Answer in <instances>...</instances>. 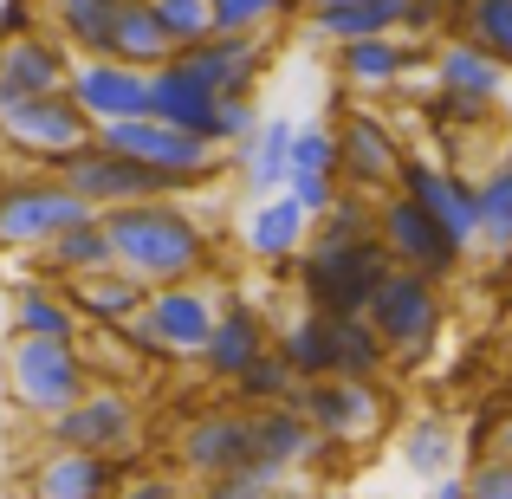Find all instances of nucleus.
<instances>
[{
	"label": "nucleus",
	"mask_w": 512,
	"mask_h": 499,
	"mask_svg": "<svg viewBox=\"0 0 512 499\" xmlns=\"http://www.w3.org/2000/svg\"><path fill=\"white\" fill-rule=\"evenodd\" d=\"M325 461V441L312 435L299 409H240L214 402L195 409L175 435V467L188 480H221V474H260V480H292L299 467Z\"/></svg>",
	"instance_id": "1"
},
{
	"label": "nucleus",
	"mask_w": 512,
	"mask_h": 499,
	"mask_svg": "<svg viewBox=\"0 0 512 499\" xmlns=\"http://www.w3.org/2000/svg\"><path fill=\"white\" fill-rule=\"evenodd\" d=\"M104 234H111V253L130 279L143 286H182V279H208L221 247H214L208 221L188 208L182 195L169 201H130V208L104 214Z\"/></svg>",
	"instance_id": "2"
},
{
	"label": "nucleus",
	"mask_w": 512,
	"mask_h": 499,
	"mask_svg": "<svg viewBox=\"0 0 512 499\" xmlns=\"http://www.w3.org/2000/svg\"><path fill=\"white\" fill-rule=\"evenodd\" d=\"M273 350L292 363L299 383H318V376H370V383H383L389 370V344L370 331V318H338V312H312V305H299L273 331Z\"/></svg>",
	"instance_id": "3"
},
{
	"label": "nucleus",
	"mask_w": 512,
	"mask_h": 499,
	"mask_svg": "<svg viewBox=\"0 0 512 499\" xmlns=\"http://www.w3.org/2000/svg\"><path fill=\"white\" fill-rule=\"evenodd\" d=\"M396 273L389 247L376 234H350V240H331V234H312V247L299 253L292 279H299V305L312 312H338V318H363L376 299V286Z\"/></svg>",
	"instance_id": "4"
},
{
	"label": "nucleus",
	"mask_w": 512,
	"mask_h": 499,
	"mask_svg": "<svg viewBox=\"0 0 512 499\" xmlns=\"http://www.w3.org/2000/svg\"><path fill=\"white\" fill-rule=\"evenodd\" d=\"M214 318H221V292L208 279H182V286H156L150 305L111 337L137 363H195L208 331H214Z\"/></svg>",
	"instance_id": "5"
},
{
	"label": "nucleus",
	"mask_w": 512,
	"mask_h": 499,
	"mask_svg": "<svg viewBox=\"0 0 512 499\" xmlns=\"http://www.w3.org/2000/svg\"><path fill=\"white\" fill-rule=\"evenodd\" d=\"M0 363H7V402L20 415H33V422H52L59 409H72L98 383L91 350L78 337H13Z\"/></svg>",
	"instance_id": "6"
},
{
	"label": "nucleus",
	"mask_w": 512,
	"mask_h": 499,
	"mask_svg": "<svg viewBox=\"0 0 512 499\" xmlns=\"http://www.w3.org/2000/svg\"><path fill=\"white\" fill-rule=\"evenodd\" d=\"M286 409H299L325 448H363V441H383L396 428L389 389L370 383V376H318V383H299Z\"/></svg>",
	"instance_id": "7"
},
{
	"label": "nucleus",
	"mask_w": 512,
	"mask_h": 499,
	"mask_svg": "<svg viewBox=\"0 0 512 499\" xmlns=\"http://www.w3.org/2000/svg\"><path fill=\"white\" fill-rule=\"evenodd\" d=\"M370 331L389 344V363H422L428 350L441 344V331H448V286L428 273H409V266H396V273L376 286L370 299Z\"/></svg>",
	"instance_id": "8"
},
{
	"label": "nucleus",
	"mask_w": 512,
	"mask_h": 499,
	"mask_svg": "<svg viewBox=\"0 0 512 499\" xmlns=\"http://www.w3.org/2000/svg\"><path fill=\"white\" fill-rule=\"evenodd\" d=\"M85 214L91 208L52 169H20V175L0 182V253L7 260H33V253H46Z\"/></svg>",
	"instance_id": "9"
},
{
	"label": "nucleus",
	"mask_w": 512,
	"mask_h": 499,
	"mask_svg": "<svg viewBox=\"0 0 512 499\" xmlns=\"http://www.w3.org/2000/svg\"><path fill=\"white\" fill-rule=\"evenodd\" d=\"M91 137H98V130H91V117L72 104V91L0 104V150L33 163V169H59L65 156H78Z\"/></svg>",
	"instance_id": "10"
},
{
	"label": "nucleus",
	"mask_w": 512,
	"mask_h": 499,
	"mask_svg": "<svg viewBox=\"0 0 512 499\" xmlns=\"http://www.w3.org/2000/svg\"><path fill=\"white\" fill-rule=\"evenodd\" d=\"M65 188H72L78 201H85L91 214H111V208H130V201H169V195H188L175 175L163 169H150V163H130V156H117V150H104L98 137L85 143L78 156H65L59 169Z\"/></svg>",
	"instance_id": "11"
},
{
	"label": "nucleus",
	"mask_w": 512,
	"mask_h": 499,
	"mask_svg": "<svg viewBox=\"0 0 512 499\" xmlns=\"http://www.w3.org/2000/svg\"><path fill=\"white\" fill-rule=\"evenodd\" d=\"M98 143H104V150H117V156H130V163H150V169L175 175L188 195L227 175V156L214 150V143L188 137V130L163 124V117H130V124H104V130H98Z\"/></svg>",
	"instance_id": "12"
},
{
	"label": "nucleus",
	"mask_w": 512,
	"mask_h": 499,
	"mask_svg": "<svg viewBox=\"0 0 512 499\" xmlns=\"http://www.w3.org/2000/svg\"><path fill=\"white\" fill-rule=\"evenodd\" d=\"M137 435H143V409L124 383H91V396H78L52 422H39L46 448H85V454H137Z\"/></svg>",
	"instance_id": "13"
},
{
	"label": "nucleus",
	"mask_w": 512,
	"mask_h": 499,
	"mask_svg": "<svg viewBox=\"0 0 512 499\" xmlns=\"http://www.w3.org/2000/svg\"><path fill=\"white\" fill-rule=\"evenodd\" d=\"M376 240L389 247V260H396V266L428 273V279H441V286L474 260V247H461V240H454L428 208H415L409 195H383V201H376Z\"/></svg>",
	"instance_id": "14"
},
{
	"label": "nucleus",
	"mask_w": 512,
	"mask_h": 499,
	"mask_svg": "<svg viewBox=\"0 0 512 499\" xmlns=\"http://www.w3.org/2000/svg\"><path fill=\"white\" fill-rule=\"evenodd\" d=\"M338 175L344 188H357V195H396V175H402V156H409V143H402V130L389 124L383 111H370V104H344L338 111Z\"/></svg>",
	"instance_id": "15"
},
{
	"label": "nucleus",
	"mask_w": 512,
	"mask_h": 499,
	"mask_svg": "<svg viewBox=\"0 0 512 499\" xmlns=\"http://www.w3.org/2000/svg\"><path fill=\"white\" fill-rule=\"evenodd\" d=\"M143 474V454H85V448H46L20 474L26 499H117Z\"/></svg>",
	"instance_id": "16"
},
{
	"label": "nucleus",
	"mask_w": 512,
	"mask_h": 499,
	"mask_svg": "<svg viewBox=\"0 0 512 499\" xmlns=\"http://www.w3.org/2000/svg\"><path fill=\"white\" fill-rule=\"evenodd\" d=\"M396 195H409L415 208H428L461 247H474V234H480V175H467L461 163H448V156L409 150L402 156V175H396Z\"/></svg>",
	"instance_id": "17"
},
{
	"label": "nucleus",
	"mask_w": 512,
	"mask_h": 499,
	"mask_svg": "<svg viewBox=\"0 0 512 499\" xmlns=\"http://www.w3.org/2000/svg\"><path fill=\"white\" fill-rule=\"evenodd\" d=\"M175 65H182L188 78H201L214 98H253L266 65H273V39L266 33H214V39H201V46L175 52Z\"/></svg>",
	"instance_id": "18"
},
{
	"label": "nucleus",
	"mask_w": 512,
	"mask_h": 499,
	"mask_svg": "<svg viewBox=\"0 0 512 499\" xmlns=\"http://www.w3.org/2000/svg\"><path fill=\"white\" fill-rule=\"evenodd\" d=\"M266 350H273V325H266V312L253 299H240V292H221V318H214L208 344H201V376L208 383H234L247 363H260Z\"/></svg>",
	"instance_id": "19"
},
{
	"label": "nucleus",
	"mask_w": 512,
	"mask_h": 499,
	"mask_svg": "<svg viewBox=\"0 0 512 499\" xmlns=\"http://www.w3.org/2000/svg\"><path fill=\"white\" fill-rule=\"evenodd\" d=\"M72 104L91 117V130L104 124H130V117H150V72L117 59H78L72 65Z\"/></svg>",
	"instance_id": "20"
},
{
	"label": "nucleus",
	"mask_w": 512,
	"mask_h": 499,
	"mask_svg": "<svg viewBox=\"0 0 512 499\" xmlns=\"http://www.w3.org/2000/svg\"><path fill=\"white\" fill-rule=\"evenodd\" d=\"M72 46L59 33H20V39H0V104H20V98H52V91L72 85Z\"/></svg>",
	"instance_id": "21"
},
{
	"label": "nucleus",
	"mask_w": 512,
	"mask_h": 499,
	"mask_svg": "<svg viewBox=\"0 0 512 499\" xmlns=\"http://www.w3.org/2000/svg\"><path fill=\"white\" fill-rule=\"evenodd\" d=\"M331 65H338L344 91H357V98H389V91H402V78L422 65V39H409V33L350 39V46H331Z\"/></svg>",
	"instance_id": "22"
},
{
	"label": "nucleus",
	"mask_w": 512,
	"mask_h": 499,
	"mask_svg": "<svg viewBox=\"0 0 512 499\" xmlns=\"http://www.w3.org/2000/svg\"><path fill=\"white\" fill-rule=\"evenodd\" d=\"M240 247H247V260L273 266V273H292L299 253L312 247V214L292 195H266V201H253L247 221H240Z\"/></svg>",
	"instance_id": "23"
},
{
	"label": "nucleus",
	"mask_w": 512,
	"mask_h": 499,
	"mask_svg": "<svg viewBox=\"0 0 512 499\" xmlns=\"http://www.w3.org/2000/svg\"><path fill=\"white\" fill-rule=\"evenodd\" d=\"M65 299H72L78 325H91V331H124L130 318L150 305V286H143V279H130L124 266H104V273L72 279V286H65Z\"/></svg>",
	"instance_id": "24"
},
{
	"label": "nucleus",
	"mask_w": 512,
	"mask_h": 499,
	"mask_svg": "<svg viewBox=\"0 0 512 499\" xmlns=\"http://www.w3.org/2000/svg\"><path fill=\"white\" fill-rule=\"evenodd\" d=\"M292 137H299V124H292V117H266L253 143L227 150V169L240 175V188H247L253 201L286 195V175H292Z\"/></svg>",
	"instance_id": "25"
},
{
	"label": "nucleus",
	"mask_w": 512,
	"mask_h": 499,
	"mask_svg": "<svg viewBox=\"0 0 512 499\" xmlns=\"http://www.w3.org/2000/svg\"><path fill=\"white\" fill-rule=\"evenodd\" d=\"M409 7H415V0H338V7L305 13V33H312L318 46H350V39L409 33Z\"/></svg>",
	"instance_id": "26"
},
{
	"label": "nucleus",
	"mask_w": 512,
	"mask_h": 499,
	"mask_svg": "<svg viewBox=\"0 0 512 499\" xmlns=\"http://www.w3.org/2000/svg\"><path fill=\"white\" fill-rule=\"evenodd\" d=\"M150 117H163V124L188 130V137L214 143V117H221V98H214L201 78H188L182 65H163V72H150Z\"/></svg>",
	"instance_id": "27"
},
{
	"label": "nucleus",
	"mask_w": 512,
	"mask_h": 499,
	"mask_svg": "<svg viewBox=\"0 0 512 499\" xmlns=\"http://www.w3.org/2000/svg\"><path fill=\"white\" fill-rule=\"evenodd\" d=\"M396 454H402V467L409 474H422L428 487L435 480H448V474H461V428L448 422L441 409H428V415H409V422L396 428Z\"/></svg>",
	"instance_id": "28"
},
{
	"label": "nucleus",
	"mask_w": 512,
	"mask_h": 499,
	"mask_svg": "<svg viewBox=\"0 0 512 499\" xmlns=\"http://www.w3.org/2000/svg\"><path fill=\"white\" fill-rule=\"evenodd\" d=\"M104 266H117L111 234H104V214L72 221L46 253H33V273L39 279H59V286H72V279H85V273H104Z\"/></svg>",
	"instance_id": "29"
},
{
	"label": "nucleus",
	"mask_w": 512,
	"mask_h": 499,
	"mask_svg": "<svg viewBox=\"0 0 512 499\" xmlns=\"http://www.w3.org/2000/svg\"><path fill=\"white\" fill-rule=\"evenodd\" d=\"M124 0H46V26L72 46V59H111V33Z\"/></svg>",
	"instance_id": "30"
},
{
	"label": "nucleus",
	"mask_w": 512,
	"mask_h": 499,
	"mask_svg": "<svg viewBox=\"0 0 512 499\" xmlns=\"http://www.w3.org/2000/svg\"><path fill=\"white\" fill-rule=\"evenodd\" d=\"M85 325H78L72 299H65L59 279H20L13 286V337H78Z\"/></svg>",
	"instance_id": "31"
},
{
	"label": "nucleus",
	"mask_w": 512,
	"mask_h": 499,
	"mask_svg": "<svg viewBox=\"0 0 512 499\" xmlns=\"http://www.w3.org/2000/svg\"><path fill=\"white\" fill-rule=\"evenodd\" d=\"M111 59L117 65H137V72H163L175 59L169 33L156 26V7L150 0H124V13H117V33H111Z\"/></svg>",
	"instance_id": "32"
},
{
	"label": "nucleus",
	"mask_w": 512,
	"mask_h": 499,
	"mask_svg": "<svg viewBox=\"0 0 512 499\" xmlns=\"http://www.w3.org/2000/svg\"><path fill=\"white\" fill-rule=\"evenodd\" d=\"M292 389H299V376H292V363L279 357V350H266L260 363H247V370L227 383V402H240V409H286Z\"/></svg>",
	"instance_id": "33"
},
{
	"label": "nucleus",
	"mask_w": 512,
	"mask_h": 499,
	"mask_svg": "<svg viewBox=\"0 0 512 499\" xmlns=\"http://www.w3.org/2000/svg\"><path fill=\"white\" fill-rule=\"evenodd\" d=\"M454 33L512 72V0H467V7L454 13Z\"/></svg>",
	"instance_id": "34"
},
{
	"label": "nucleus",
	"mask_w": 512,
	"mask_h": 499,
	"mask_svg": "<svg viewBox=\"0 0 512 499\" xmlns=\"http://www.w3.org/2000/svg\"><path fill=\"white\" fill-rule=\"evenodd\" d=\"M474 253H487V260H512V182L500 169L480 175V234H474Z\"/></svg>",
	"instance_id": "35"
},
{
	"label": "nucleus",
	"mask_w": 512,
	"mask_h": 499,
	"mask_svg": "<svg viewBox=\"0 0 512 499\" xmlns=\"http://www.w3.org/2000/svg\"><path fill=\"white\" fill-rule=\"evenodd\" d=\"M150 7H156V26L169 33L175 52H188V46L221 33V26H214V0H150Z\"/></svg>",
	"instance_id": "36"
},
{
	"label": "nucleus",
	"mask_w": 512,
	"mask_h": 499,
	"mask_svg": "<svg viewBox=\"0 0 512 499\" xmlns=\"http://www.w3.org/2000/svg\"><path fill=\"white\" fill-rule=\"evenodd\" d=\"M299 175L344 182V175H338V130H331V124H299V137H292V175H286V182H299Z\"/></svg>",
	"instance_id": "37"
},
{
	"label": "nucleus",
	"mask_w": 512,
	"mask_h": 499,
	"mask_svg": "<svg viewBox=\"0 0 512 499\" xmlns=\"http://www.w3.org/2000/svg\"><path fill=\"white\" fill-rule=\"evenodd\" d=\"M188 499H312L292 480H260V474H221V480H195Z\"/></svg>",
	"instance_id": "38"
},
{
	"label": "nucleus",
	"mask_w": 512,
	"mask_h": 499,
	"mask_svg": "<svg viewBox=\"0 0 512 499\" xmlns=\"http://www.w3.org/2000/svg\"><path fill=\"white\" fill-rule=\"evenodd\" d=\"M292 7H299V0H214V26H221V33H266V26L286 20Z\"/></svg>",
	"instance_id": "39"
},
{
	"label": "nucleus",
	"mask_w": 512,
	"mask_h": 499,
	"mask_svg": "<svg viewBox=\"0 0 512 499\" xmlns=\"http://www.w3.org/2000/svg\"><path fill=\"white\" fill-rule=\"evenodd\" d=\"M461 480L474 499H512V454H474Z\"/></svg>",
	"instance_id": "40"
},
{
	"label": "nucleus",
	"mask_w": 512,
	"mask_h": 499,
	"mask_svg": "<svg viewBox=\"0 0 512 499\" xmlns=\"http://www.w3.org/2000/svg\"><path fill=\"white\" fill-rule=\"evenodd\" d=\"M46 33V0H0V39Z\"/></svg>",
	"instance_id": "41"
},
{
	"label": "nucleus",
	"mask_w": 512,
	"mask_h": 499,
	"mask_svg": "<svg viewBox=\"0 0 512 499\" xmlns=\"http://www.w3.org/2000/svg\"><path fill=\"white\" fill-rule=\"evenodd\" d=\"M286 195H292V201H299V208L318 221V214H325L331 201L344 195V182H325V175H299V182H286Z\"/></svg>",
	"instance_id": "42"
},
{
	"label": "nucleus",
	"mask_w": 512,
	"mask_h": 499,
	"mask_svg": "<svg viewBox=\"0 0 512 499\" xmlns=\"http://www.w3.org/2000/svg\"><path fill=\"white\" fill-rule=\"evenodd\" d=\"M117 499H188V493H182V480H175V474H156V467H143V474L130 480Z\"/></svg>",
	"instance_id": "43"
},
{
	"label": "nucleus",
	"mask_w": 512,
	"mask_h": 499,
	"mask_svg": "<svg viewBox=\"0 0 512 499\" xmlns=\"http://www.w3.org/2000/svg\"><path fill=\"white\" fill-rule=\"evenodd\" d=\"M428 499H474V493H467L461 474H448V480H435V487H428Z\"/></svg>",
	"instance_id": "44"
},
{
	"label": "nucleus",
	"mask_w": 512,
	"mask_h": 499,
	"mask_svg": "<svg viewBox=\"0 0 512 499\" xmlns=\"http://www.w3.org/2000/svg\"><path fill=\"white\" fill-rule=\"evenodd\" d=\"M493 169H500V175H506V182H512V130H506V150H500V156H493Z\"/></svg>",
	"instance_id": "45"
},
{
	"label": "nucleus",
	"mask_w": 512,
	"mask_h": 499,
	"mask_svg": "<svg viewBox=\"0 0 512 499\" xmlns=\"http://www.w3.org/2000/svg\"><path fill=\"white\" fill-rule=\"evenodd\" d=\"M318 7H338V0H299V13H318Z\"/></svg>",
	"instance_id": "46"
},
{
	"label": "nucleus",
	"mask_w": 512,
	"mask_h": 499,
	"mask_svg": "<svg viewBox=\"0 0 512 499\" xmlns=\"http://www.w3.org/2000/svg\"><path fill=\"white\" fill-rule=\"evenodd\" d=\"M0 182H7V150H0Z\"/></svg>",
	"instance_id": "47"
},
{
	"label": "nucleus",
	"mask_w": 512,
	"mask_h": 499,
	"mask_svg": "<svg viewBox=\"0 0 512 499\" xmlns=\"http://www.w3.org/2000/svg\"><path fill=\"white\" fill-rule=\"evenodd\" d=\"M0 415H7V402H0Z\"/></svg>",
	"instance_id": "48"
}]
</instances>
